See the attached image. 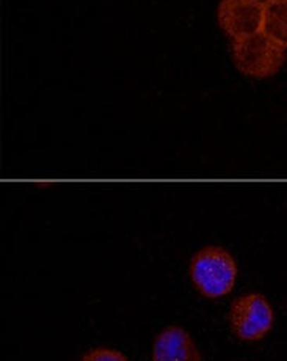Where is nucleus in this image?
I'll return each mask as SVG.
<instances>
[{"mask_svg": "<svg viewBox=\"0 0 287 361\" xmlns=\"http://www.w3.org/2000/svg\"><path fill=\"white\" fill-rule=\"evenodd\" d=\"M192 281L207 298L229 294L237 279V266L231 253L221 247H206L190 262Z\"/></svg>", "mask_w": 287, "mask_h": 361, "instance_id": "nucleus-1", "label": "nucleus"}, {"mask_svg": "<svg viewBox=\"0 0 287 361\" xmlns=\"http://www.w3.org/2000/svg\"><path fill=\"white\" fill-rule=\"evenodd\" d=\"M262 18V0H221L219 5L220 27L233 41L261 33Z\"/></svg>", "mask_w": 287, "mask_h": 361, "instance_id": "nucleus-4", "label": "nucleus"}, {"mask_svg": "<svg viewBox=\"0 0 287 361\" xmlns=\"http://www.w3.org/2000/svg\"><path fill=\"white\" fill-rule=\"evenodd\" d=\"M233 55L237 69L253 79L271 78L286 61V49L276 46L262 33L242 41H233Z\"/></svg>", "mask_w": 287, "mask_h": 361, "instance_id": "nucleus-2", "label": "nucleus"}, {"mask_svg": "<svg viewBox=\"0 0 287 361\" xmlns=\"http://www.w3.org/2000/svg\"><path fill=\"white\" fill-rule=\"evenodd\" d=\"M154 361H201L192 336L181 327H168L157 335L152 347Z\"/></svg>", "mask_w": 287, "mask_h": 361, "instance_id": "nucleus-5", "label": "nucleus"}, {"mask_svg": "<svg viewBox=\"0 0 287 361\" xmlns=\"http://www.w3.org/2000/svg\"><path fill=\"white\" fill-rule=\"evenodd\" d=\"M273 310L261 294H247L234 300L229 312L233 331L243 341H259L273 327Z\"/></svg>", "mask_w": 287, "mask_h": 361, "instance_id": "nucleus-3", "label": "nucleus"}, {"mask_svg": "<svg viewBox=\"0 0 287 361\" xmlns=\"http://www.w3.org/2000/svg\"><path fill=\"white\" fill-rule=\"evenodd\" d=\"M261 33L287 49V0H264Z\"/></svg>", "mask_w": 287, "mask_h": 361, "instance_id": "nucleus-6", "label": "nucleus"}, {"mask_svg": "<svg viewBox=\"0 0 287 361\" xmlns=\"http://www.w3.org/2000/svg\"><path fill=\"white\" fill-rule=\"evenodd\" d=\"M82 361H128L121 352L111 349H94L83 355Z\"/></svg>", "mask_w": 287, "mask_h": 361, "instance_id": "nucleus-7", "label": "nucleus"}]
</instances>
